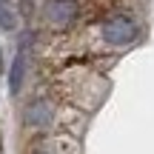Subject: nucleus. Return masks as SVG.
<instances>
[{"label":"nucleus","mask_w":154,"mask_h":154,"mask_svg":"<svg viewBox=\"0 0 154 154\" xmlns=\"http://www.w3.org/2000/svg\"><path fill=\"white\" fill-rule=\"evenodd\" d=\"M0 29L3 32H14L17 29V14L9 6V0H0Z\"/></svg>","instance_id":"nucleus-6"},{"label":"nucleus","mask_w":154,"mask_h":154,"mask_svg":"<svg viewBox=\"0 0 154 154\" xmlns=\"http://www.w3.org/2000/svg\"><path fill=\"white\" fill-rule=\"evenodd\" d=\"M32 154H80V146L72 134L54 131V134H43V137L34 140Z\"/></svg>","instance_id":"nucleus-4"},{"label":"nucleus","mask_w":154,"mask_h":154,"mask_svg":"<svg viewBox=\"0 0 154 154\" xmlns=\"http://www.w3.org/2000/svg\"><path fill=\"white\" fill-rule=\"evenodd\" d=\"M63 114H66V106H60L51 94H34L32 100H26L20 111V123L29 134L34 137H43V134H54L63 131Z\"/></svg>","instance_id":"nucleus-2"},{"label":"nucleus","mask_w":154,"mask_h":154,"mask_svg":"<svg viewBox=\"0 0 154 154\" xmlns=\"http://www.w3.org/2000/svg\"><path fill=\"white\" fill-rule=\"evenodd\" d=\"M140 37H143V26L137 23L134 14H126V11L106 14L94 26V40L100 51H126L137 46Z\"/></svg>","instance_id":"nucleus-1"},{"label":"nucleus","mask_w":154,"mask_h":154,"mask_svg":"<svg viewBox=\"0 0 154 154\" xmlns=\"http://www.w3.org/2000/svg\"><path fill=\"white\" fill-rule=\"evenodd\" d=\"M83 14L80 0H46L43 3V23L54 32H66L72 29Z\"/></svg>","instance_id":"nucleus-3"},{"label":"nucleus","mask_w":154,"mask_h":154,"mask_svg":"<svg viewBox=\"0 0 154 154\" xmlns=\"http://www.w3.org/2000/svg\"><path fill=\"white\" fill-rule=\"evenodd\" d=\"M26 72H29V54H26V43L17 49L14 60H11V69H9V91L11 97H17V94L23 91V86H26Z\"/></svg>","instance_id":"nucleus-5"}]
</instances>
